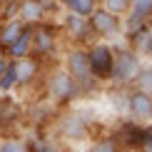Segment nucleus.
<instances>
[{
	"instance_id": "nucleus-1",
	"label": "nucleus",
	"mask_w": 152,
	"mask_h": 152,
	"mask_svg": "<svg viewBox=\"0 0 152 152\" xmlns=\"http://www.w3.org/2000/svg\"><path fill=\"white\" fill-rule=\"evenodd\" d=\"M140 60H137L135 53H130V50H120V53L112 58V70H110V80L115 82H130L137 77V72H140Z\"/></svg>"
},
{
	"instance_id": "nucleus-2",
	"label": "nucleus",
	"mask_w": 152,
	"mask_h": 152,
	"mask_svg": "<svg viewBox=\"0 0 152 152\" xmlns=\"http://www.w3.org/2000/svg\"><path fill=\"white\" fill-rule=\"evenodd\" d=\"M87 58H90L92 77H97V80H110L112 58H115V53H112L110 48H107V45H95L90 53H87Z\"/></svg>"
},
{
	"instance_id": "nucleus-3",
	"label": "nucleus",
	"mask_w": 152,
	"mask_h": 152,
	"mask_svg": "<svg viewBox=\"0 0 152 152\" xmlns=\"http://www.w3.org/2000/svg\"><path fill=\"white\" fill-rule=\"evenodd\" d=\"M67 70H70L72 80L77 82H90L92 80V70H90V58L85 50H72L67 58Z\"/></svg>"
},
{
	"instance_id": "nucleus-4",
	"label": "nucleus",
	"mask_w": 152,
	"mask_h": 152,
	"mask_svg": "<svg viewBox=\"0 0 152 152\" xmlns=\"http://www.w3.org/2000/svg\"><path fill=\"white\" fill-rule=\"evenodd\" d=\"M90 25L97 35H115L120 30V18L110 10H92L90 12Z\"/></svg>"
},
{
	"instance_id": "nucleus-5",
	"label": "nucleus",
	"mask_w": 152,
	"mask_h": 152,
	"mask_svg": "<svg viewBox=\"0 0 152 152\" xmlns=\"http://www.w3.org/2000/svg\"><path fill=\"white\" fill-rule=\"evenodd\" d=\"M127 107H130V115L137 117V120H152V95L142 92V90H135L127 100Z\"/></svg>"
},
{
	"instance_id": "nucleus-6",
	"label": "nucleus",
	"mask_w": 152,
	"mask_h": 152,
	"mask_svg": "<svg viewBox=\"0 0 152 152\" xmlns=\"http://www.w3.org/2000/svg\"><path fill=\"white\" fill-rule=\"evenodd\" d=\"M50 95H53L55 100H70L75 95V80L70 72H55L53 82H50Z\"/></svg>"
},
{
	"instance_id": "nucleus-7",
	"label": "nucleus",
	"mask_w": 152,
	"mask_h": 152,
	"mask_svg": "<svg viewBox=\"0 0 152 152\" xmlns=\"http://www.w3.org/2000/svg\"><path fill=\"white\" fill-rule=\"evenodd\" d=\"M30 45H33V30L25 25L23 33L15 37V42H12V45L8 48L10 58H15V60H18V58H25V55H28V50H30Z\"/></svg>"
},
{
	"instance_id": "nucleus-8",
	"label": "nucleus",
	"mask_w": 152,
	"mask_h": 152,
	"mask_svg": "<svg viewBox=\"0 0 152 152\" xmlns=\"http://www.w3.org/2000/svg\"><path fill=\"white\" fill-rule=\"evenodd\" d=\"M23 28H25V23H23V20H12V23H8L3 30H0V48L8 50L12 42H15V37L23 33Z\"/></svg>"
},
{
	"instance_id": "nucleus-9",
	"label": "nucleus",
	"mask_w": 152,
	"mask_h": 152,
	"mask_svg": "<svg viewBox=\"0 0 152 152\" xmlns=\"http://www.w3.org/2000/svg\"><path fill=\"white\" fill-rule=\"evenodd\" d=\"M42 18V0H23L20 5V20L23 23H35Z\"/></svg>"
},
{
	"instance_id": "nucleus-10",
	"label": "nucleus",
	"mask_w": 152,
	"mask_h": 152,
	"mask_svg": "<svg viewBox=\"0 0 152 152\" xmlns=\"http://www.w3.org/2000/svg\"><path fill=\"white\" fill-rule=\"evenodd\" d=\"M130 12H132V25L145 23L152 15V0H130Z\"/></svg>"
},
{
	"instance_id": "nucleus-11",
	"label": "nucleus",
	"mask_w": 152,
	"mask_h": 152,
	"mask_svg": "<svg viewBox=\"0 0 152 152\" xmlns=\"http://www.w3.org/2000/svg\"><path fill=\"white\" fill-rule=\"evenodd\" d=\"M37 70V65L33 60H28V58H18L15 60V75H18V82H28V80H33V75Z\"/></svg>"
},
{
	"instance_id": "nucleus-12",
	"label": "nucleus",
	"mask_w": 152,
	"mask_h": 152,
	"mask_svg": "<svg viewBox=\"0 0 152 152\" xmlns=\"http://www.w3.org/2000/svg\"><path fill=\"white\" fill-rule=\"evenodd\" d=\"M33 45H35L37 53H50L55 48V40L50 35V30H37V33H33Z\"/></svg>"
},
{
	"instance_id": "nucleus-13",
	"label": "nucleus",
	"mask_w": 152,
	"mask_h": 152,
	"mask_svg": "<svg viewBox=\"0 0 152 152\" xmlns=\"http://www.w3.org/2000/svg\"><path fill=\"white\" fill-rule=\"evenodd\" d=\"M18 85V75H15V62H5L3 72H0V90L8 92Z\"/></svg>"
},
{
	"instance_id": "nucleus-14",
	"label": "nucleus",
	"mask_w": 152,
	"mask_h": 152,
	"mask_svg": "<svg viewBox=\"0 0 152 152\" xmlns=\"http://www.w3.org/2000/svg\"><path fill=\"white\" fill-rule=\"evenodd\" d=\"M62 3L70 8V12H75L80 18H87L95 10V0H62Z\"/></svg>"
},
{
	"instance_id": "nucleus-15",
	"label": "nucleus",
	"mask_w": 152,
	"mask_h": 152,
	"mask_svg": "<svg viewBox=\"0 0 152 152\" xmlns=\"http://www.w3.org/2000/svg\"><path fill=\"white\" fill-rule=\"evenodd\" d=\"M135 82H137V90L152 95V67H140V72H137Z\"/></svg>"
},
{
	"instance_id": "nucleus-16",
	"label": "nucleus",
	"mask_w": 152,
	"mask_h": 152,
	"mask_svg": "<svg viewBox=\"0 0 152 152\" xmlns=\"http://www.w3.org/2000/svg\"><path fill=\"white\" fill-rule=\"evenodd\" d=\"M65 132H67V137H82V132H85V127H82V120H80L77 115L67 117V122H65Z\"/></svg>"
},
{
	"instance_id": "nucleus-17",
	"label": "nucleus",
	"mask_w": 152,
	"mask_h": 152,
	"mask_svg": "<svg viewBox=\"0 0 152 152\" xmlns=\"http://www.w3.org/2000/svg\"><path fill=\"white\" fill-rule=\"evenodd\" d=\"M105 5H107V10L115 12V15H122V12L130 10V0H105Z\"/></svg>"
},
{
	"instance_id": "nucleus-18",
	"label": "nucleus",
	"mask_w": 152,
	"mask_h": 152,
	"mask_svg": "<svg viewBox=\"0 0 152 152\" xmlns=\"http://www.w3.org/2000/svg\"><path fill=\"white\" fill-rule=\"evenodd\" d=\"M0 152H25L20 142H3L0 145Z\"/></svg>"
},
{
	"instance_id": "nucleus-19",
	"label": "nucleus",
	"mask_w": 152,
	"mask_h": 152,
	"mask_svg": "<svg viewBox=\"0 0 152 152\" xmlns=\"http://www.w3.org/2000/svg\"><path fill=\"white\" fill-rule=\"evenodd\" d=\"M92 152H115V147H112L110 142H100V145H95Z\"/></svg>"
},
{
	"instance_id": "nucleus-20",
	"label": "nucleus",
	"mask_w": 152,
	"mask_h": 152,
	"mask_svg": "<svg viewBox=\"0 0 152 152\" xmlns=\"http://www.w3.org/2000/svg\"><path fill=\"white\" fill-rule=\"evenodd\" d=\"M145 145H147V150L152 152V127H150L147 132H145Z\"/></svg>"
},
{
	"instance_id": "nucleus-21",
	"label": "nucleus",
	"mask_w": 152,
	"mask_h": 152,
	"mask_svg": "<svg viewBox=\"0 0 152 152\" xmlns=\"http://www.w3.org/2000/svg\"><path fill=\"white\" fill-rule=\"evenodd\" d=\"M5 62H8V60H5V55L0 53V72H3V67H5Z\"/></svg>"
},
{
	"instance_id": "nucleus-22",
	"label": "nucleus",
	"mask_w": 152,
	"mask_h": 152,
	"mask_svg": "<svg viewBox=\"0 0 152 152\" xmlns=\"http://www.w3.org/2000/svg\"><path fill=\"white\" fill-rule=\"evenodd\" d=\"M150 30H152V25H150Z\"/></svg>"
},
{
	"instance_id": "nucleus-23",
	"label": "nucleus",
	"mask_w": 152,
	"mask_h": 152,
	"mask_svg": "<svg viewBox=\"0 0 152 152\" xmlns=\"http://www.w3.org/2000/svg\"><path fill=\"white\" fill-rule=\"evenodd\" d=\"M42 3H45V0H42Z\"/></svg>"
}]
</instances>
